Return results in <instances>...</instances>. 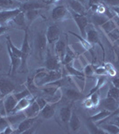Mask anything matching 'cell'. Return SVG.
I'll use <instances>...</instances> for the list:
<instances>
[{"mask_svg": "<svg viewBox=\"0 0 119 134\" xmlns=\"http://www.w3.org/2000/svg\"><path fill=\"white\" fill-rule=\"evenodd\" d=\"M14 131H15V129L14 128V126L11 124H8L0 133L1 134H12V133H14Z\"/></svg>", "mask_w": 119, "mask_h": 134, "instance_id": "obj_48", "label": "cell"}, {"mask_svg": "<svg viewBox=\"0 0 119 134\" xmlns=\"http://www.w3.org/2000/svg\"><path fill=\"white\" fill-rule=\"evenodd\" d=\"M21 3L15 1V0H0V8L3 9H14L19 8Z\"/></svg>", "mask_w": 119, "mask_h": 134, "instance_id": "obj_30", "label": "cell"}, {"mask_svg": "<svg viewBox=\"0 0 119 134\" xmlns=\"http://www.w3.org/2000/svg\"><path fill=\"white\" fill-rule=\"evenodd\" d=\"M85 125L87 131L91 134H107L102 128H99L98 124H95L93 121L90 120L89 118L85 120Z\"/></svg>", "mask_w": 119, "mask_h": 134, "instance_id": "obj_25", "label": "cell"}, {"mask_svg": "<svg viewBox=\"0 0 119 134\" xmlns=\"http://www.w3.org/2000/svg\"><path fill=\"white\" fill-rule=\"evenodd\" d=\"M24 14H25V19H26V23H27L28 28H29L38 17L41 16L39 9H33V10L26 11V12H24Z\"/></svg>", "mask_w": 119, "mask_h": 134, "instance_id": "obj_24", "label": "cell"}, {"mask_svg": "<svg viewBox=\"0 0 119 134\" xmlns=\"http://www.w3.org/2000/svg\"><path fill=\"white\" fill-rule=\"evenodd\" d=\"M45 36H46V40L48 44L50 45L55 44L60 40V27L57 24H52L48 26Z\"/></svg>", "mask_w": 119, "mask_h": 134, "instance_id": "obj_9", "label": "cell"}, {"mask_svg": "<svg viewBox=\"0 0 119 134\" xmlns=\"http://www.w3.org/2000/svg\"><path fill=\"white\" fill-rule=\"evenodd\" d=\"M89 98H91V100H92V104H93L94 107H97V105H99V102H101V99H99V91H96V92H93V93H91L89 94Z\"/></svg>", "mask_w": 119, "mask_h": 134, "instance_id": "obj_41", "label": "cell"}, {"mask_svg": "<svg viewBox=\"0 0 119 134\" xmlns=\"http://www.w3.org/2000/svg\"><path fill=\"white\" fill-rule=\"evenodd\" d=\"M14 95L15 96V98H16L17 100H20V99L25 98V97L27 96H29V95H31V93L29 92V90H28V88H26V90H22V91L21 92H17V93H14Z\"/></svg>", "mask_w": 119, "mask_h": 134, "instance_id": "obj_42", "label": "cell"}, {"mask_svg": "<svg viewBox=\"0 0 119 134\" xmlns=\"http://www.w3.org/2000/svg\"><path fill=\"white\" fill-rule=\"evenodd\" d=\"M112 12L117 18H119V6H112Z\"/></svg>", "mask_w": 119, "mask_h": 134, "instance_id": "obj_55", "label": "cell"}, {"mask_svg": "<svg viewBox=\"0 0 119 134\" xmlns=\"http://www.w3.org/2000/svg\"><path fill=\"white\" fill-rule=\"evenodd\" d=\"M38 127V124H35L33 125V126L31 127L30 129H29L28 131H26L24 134H33V133H35L36 132V128Z\"/></svg>", "mask_w": 119, "mask_h": 134, "instance_id": "obj_52", "label": "cell"}, {"mask_svg": "<svg viewBox=\"0 0 119 134\" xmlns=\"http://www.w3.org/2000/svg\"><path fill=\"white\" fill-rule=\"evenodd\" d=\"M111 82H112V85H113L114 87H116V88H119V78L114 77L113 79H112Z\"/></svg>", "mask_w": 119, "mask_h": 134, "instance_id": "obj_54", "label": "cell"}, {"mask_svg": "<svg viewBox=\"0 0 119 134\" xmlns=\"http://www.w3.org/2000/svg\"><path fill=\"white\" fill-rule=\"evenodd\" d=\"M86 40L89 41L92 45H95V44H98L101 48L102 49L103 52V60L105 58V49H104V46L101 41V38H99V33L97 32V31L95 30L94 26L92 24H90L87 26L86 28V37H85Z\"/></svg>", "mask_w": 119, "mask_h": 134, "instance_id": "obj_5", "label": "cell"}, {"mask_svg": "<svg viewBox=\"0 0 119 134\" xmlns=\"http://www.w3.org/2000/svg\"><path fill=\"white\" fill-rule=\"evenodd\" d=\"M106 9L107 7H105V5L101 3H99L98 7H97V10L95 12V14H104L106 12Z\"/></svg>", "mask_w": 119, "mask_h": 134, "instance_id": "obj_50", "label": "cell"}, {"mask_svg": "<svg viewBox=\"0 0 119 134\" xmlns=\"http://www.w3.org/2000/svg\"><path fill=\"white\" fill-rule=\"evenodd\" d=\"M35 98H33V97H32V95H29V96H27V97H25V98L20 99V100L17 102L16 107H15V108L14 110V113H18V112L24 111Z\"/></svg>", "mask_w": 119, "mask_h": 134, "instance_id": "obj_18", "label": "cell"}, {"mask_svg": "<svg viewBox=\"0 0 119 134\" xmlns=\"http://www.w3.org/2000/svg\"><path fill=\"white\" fill-rule=\"evenodd\" d=\"M7 116V120L9 122V124L11 125H15L17 124H20L21 121H23L26 118L25 114L22 112H18V113H14V114H11L9 115H6Z\"/></svg>", "mask_w": 119, "mask_h": 134, "instance_id": "obj_26", "label": "cell"}, {"mask_svg": "<svg viewBox=\"0 0 119 134\" xmlns=\"http://www.w3.org/2000/svg\"><path fill=\"white\" fill-rule=\"evenodd\" d=\"M68 128L73 133H77L81 129V121L75 111H72L71 114V117L68 122Z\"/></svg>", "mask_w": 119, "mask_h": 134, "instance_id": "obj_17", "label": "cell"}, {"mask_svg": "<svg viewBox=\"0 0 119 134\" xmlns=\"http://www.w3.org/2000/svg\"><path fill=\"white\" fill-rule=\"evenodd\" d=\"M72 105H66V107H61L59 110V117L62 124L68 125V122L71 117V114H72Z\"/></svg>", "mask_w": 119, "mask_h": 134, "instance_id": "obj_20", "label": "cell"}, {"mask_svg": "<svg viewBox=\"0 0 119 134\" xmlns=\"http://www.w3.org/2000/svg\"><path fill=\"white\" fill-rule=\"evenodd\" d=\"M99 28H101L103 31H105L106 33H109L110 31H112L113 30L116 29V28H117V24H116V21H115L114 19H109V20L103 23Z\"/></svg>", "mask_w": 119, "mask_h": 134, "instance_id": "obj_33", "label": "cell"}, {"mask_svg": "<svg viewBox=\"0 0 119 134\" xmlns=\"http://www.w3.org/2000/svg\"><path fill=\"white\" fill-rule=\"evenodd\" d=\"M76 57H77V55H76L75 51L68 45L66 47V52H65L64 57L62 59V64L66 65V64H72V62L74 61Z\"/></svg>", "mask_w": 119, "mask_h": 134, "instance_id": "obj_28", "label": "cell"}, {"mask_svg": "<svg viewBox=\"0 0 119 134\" xmlns=\"http://www.w3.org/2000/svg\"><path fill=\"white\" fill-rule=\"evenodd\" d=\"M18 100L15 98L14 93L6 95L5 97L3 98V105L4 108H5V115H9V114L14 113V110L17 105Z\"/></svg>", "mask_w": 119, "mask_h": 134, "instance_id": "obj_10", "label": "cell"}, {"mask_svg": "<svg viewBox=\"0 0 119 134\" xmlns=\"http://www.w3.org/2000/svg\"><path fill=\"white\" fill-rule=\"evenodd\" d=\"M65 96L68 99L71 101H77V100H83L84 98V95L82 92L75 88H66L65 90Z\"/></svg>", "mask_w": 119, "mask_h": 134, "instance_id": "obj_22", "label": "cell"}, {"mask_svg": "<svg viewBox=\"0 0 119 134\" xmlns=\"http://www.w3.org/2000/svg\"><path fill=\"white\" fill-rule=\"evenodd\" d=\"M108 35H109V38L112 40V41L119 40V29H118V27L116 28L115 30H113L112 31H110L109 33H108Z\"/></svg>", "mask_w": 119, "mask_h": 134, "instance_id": "obj_43", "label": "cell"}, {"mask_svg": "<svg viewBox=\"0 0 119 134\" xmlns=\"http://www.w3.org/2000/svg\"><path fill=\"white\" fill-rule=\"evenodd\" d=\"M1 107H4V105H3V97H2L1 93H0V108Z\"/></svg>", "mask_w": 119, "mask_h": 134, "instance_id": "obj_58", "label": "cell"}, {"mask_svg": "<svg viewBox=\"0 0 119 134\" xmlns=\"http://www.w3.org/2000/svg\"><path fill=\"white\" fill-rule=\"evenodd\" d=\"M56 105H57V102L47 103L44 108L41 109V111L39 113V116L41 118L45 119V120H49V119L53 118L55 114Z\"/></svg>", "mask_w": 119, "mask_h": 134, "instance_id": "obj_14", "label": "cell"}, {"mask_svg": "<svg viewBox=\"0 0 119 134\" xmlns=\"http://www.w3.org/2000/svg\"><path fill=\"white\" fill-rule=\"evenodd\" d=\"M117 125H118V127H119V124H117Z\"/></svg>", "mask_w": 119, "mask_h": 134, "instance_id": "obj_62", "label": "cell"}, {"mask_svg": "<svg viewBox=\"0 0 119 134\" xmlns=\"http://www.w3.org/2000/svg\"><path fill=\"white\" fill-rule=\"evenodd\" d=\"M77 1H78V2H80V3H82L84 5H85V3H86V0H77Z\"/></svg>", "mask_w": 119, "mask_h": 134, "instance_id": "obj_60", "label": "cell"}, {"mask_svg": "<svg viewBox=\"0 0 119 134\" xmlns=\"http://www.w3.org/2000/svg\"><path fill=\"white\" fill-rule=\"evenodd\" d=\"M15 88H16V85L12 80L5 77H0V93L3 98L6 95L12 93Z\"/></svg>", "mask_w": 119, "mask_h": 134, "instance_id": "obj_7", "label": "cell"}, {"mask_svg": "<svg viewBox=\"0 0 119 134\" xmlns=\"http://www.w3.org/2000/svg\"><path fill=\"white\" fill-rule=\"evenodd\" d=\"M103 65H104V67L106 68V70H107L108 75H109V76H111V77L116 76V68H115V66L113 65V64H111L110 63H107V64H104Z\"/></svg>", "mask_w": 119, "mask_h": 134, "instance_id": "obj_40", "label": "cell"}, {"mask_svg": "<svg viewBox=\"0 0 119 134\" xmlns=\"http://www.w3.org/2000/svg\"><path fill=\"white\" fill-rule=\"evenodd\" d=\"M83 105L85 108H92V107H94L93 104H92V100H91V98H89V97H87L86 98H84L83 99Z\"/></svg>", "mask_w": 119, "mask_h": 134, "instance_id": "obj_47", "label": "cell"}, {"mask_svg": "<svg viewBox=\"0 0 119 134\" xmlns=\"http://www.w3.org/2000/svg\"><path fill=\"white\" fill-rule=\"evenodd\" d=\"M70 33L71 34V35L75 36L76 38H78L80 44H81V46L83 47L86 51H89L90 53H91V55H92V59H93V62H94L95 60H96V57L94 55V53H93V45L91 44V43L88 41V40H86L85 38H83L82 36H79L78 34L75 33V32L70 31Z\"/></svg>", "mask_w": 119, "mask_h": 134, "instance_id": "obj_19", "label": "cell"}, {"mask_svg": "<svg viewBox=\"0 0 119 134\" xmlns=\"http://www.w3.org/2000/svg\"><path fill=\"white\" fill-rule=\"evenodd\" d=\"M101 128L104 130L107 134H119V127L116 124H105L101 125Z\"/></svg>", "mask_w": 119, "mask_h": 134, "instance_id": "obj_32", "label": "cell"}, {"mask_svg": "<svg viewBox=\"0 0 119 134\" xmlns=\"http://www.w3.org/2000/svg\"><path fill=\"white\" fill-rule=\"evenodd\" d=\"M101 105L103 107V109L109 110L111 113L114 112L118 107L117 100H116L113 98H110V97H106L104 99H102L101 102Z\"/></svg>", "mask_w": 119, "mask_h": 134, "instance_id": "obj_21", "label": "cell"}, {"mask_svg": "<svg viewBox=\"0 0 119 134\" xmlns=\"http://www.w3.org/2000/svg\"><path fill=\"white\" fill-rule=\"evenodd\" d=\"M68 7H70L68 9L79 14H84V15L86 14L85 6L77 0H68Z\"/></svg>", "mask_w": 119, "mask_h": 134, "instance_id": "obj_23", "label": "cell"}, {"mask_svg": "<svg viewBox=\"0 0 119 134\" xmlns=\"http://www.w3.org/2000/svg\"><path fill=\"white\" fill-rule=\"evenodd\" d=\"M21 65L18 69V72H28V58L31 53V47L29 40V31L28 29L24 30V38H23L22 46H21Z\"/></svg>", "mask_w": 119, "mask_h": 134, "instance_id": "obj_1", "label": "cell"}, {"mask_svg": "<svg viewBox=\"0 0 119 134\" xmlns=\"http://www.w3.org/2000/svg\"><path fill=\"white\" fill-rule=\"evenodd\" d=\"M7 52L8 55H9L10 61H11V65H10V71L9 74L14 76V75L18 72V69L21 65V58L16 57L15 55L12 54V52L11 51V49L7 47Z\"/></svg>", "mask_w": 119, "mask_h": 134, "instance_id": "obj_15", "label": "cell"}, {"mask_svg": "<svg viewBox=\"0 0 119 134\" xmlns=\"http://www.w3.org/2000/svg\"><path fill=\"white\" fill-rule=\"evenodd\" d=\"M116 115H119V105H118V107H117V108H116V110H115L114 112H112L111 114H109V116H108L107 118H105L104 120H102V121H99V122H98V125H99V124H104V122H108V121L109 120V119H111L112 117H114V116H116Z\"/></svg>", "mask_w": 119, "mask_h": 134, "instance_id": "obj_46", "label": "cell"}, {"mask_svg": "<svg viewBox=\"0 0 119 134\" xmlns=\"http://www.w3.org/2000/svg\"><path fill=\"white\" fill-rule=\"evenodd\" d=\"M116 57H117V64L119 66V48L116 49Z\"/></svg>", "mask_w": 119, "mask_h": 134, "instance_id": "obj_59", "label": "cell"}, {"mask_svg": "<svg viewBox=\"0 0 119 134\" xmlns=\"http://www.w3.org/2000/svg\"><path fill=\"white\" fill-rule=\"evenodd\" d=\"M12 26L14 28H17L19 30H26L29 29L26 23V19H25V14L24 12H21L19 14H17L16 16L14 17L12 20L10 21V23H8V25Z\"/></svg>", "mask_w": 119, "mask_h": 134, "instance_id": "obj_13", "label": "cell"}, {"mask_svg": "<svg viewBox=\"0 0 119 134\" xmlns=\"http://www.w3.org/2000/svg\"><path fill=\"white\" fill-rule=\"evenodd\" d=\"M22 11L21 8H14V9H4L0 11V24H8L10 21L17 14H19Z\"/></svg>", "mask_w": 119, "mask_h": 134, "instance_id": "obj_11", "label": "cell"}, {"mask_svg": "<svg viewBox=\"0 0 119 134\" xmlns=\"http://www.w3.org/2000/svg\"><path fill=\"white\" fill-rule=\"evenodd\" d=\"M118 29H119V25H118Z\"/></svg>", "mask_w": 119, "mask_h": 134, "instance_id": "obj_61", "label": "cell"}, {"mask_svg": "<svg viewBox=\"0 0 119 134\" xmlns=\"http://www.w3.org/2000/svg\"><path fill=\"white\" fill-rule=\"evenodd\" d=\"M10 26L8 24H0V36L5 34L9 30Z\"/></svg>", "mask_w": 119, "mask_h": 134, "instance_id": "obj_51", "label": "cell"}, {"mask_svg": "<svg viewBox=\"0 0 119 134\" xmlns=\"http://www.w3.org/2000/svg\"><path fill=\"white\" fill-rule=\"evenodd\" d=\"M62 79V72L61 71H47L46 74L45 75V77L43 79H41L36 85L38 87H42L44 85H46L48 83L53 82L58 80Z\"/></svg>", "mask_w": 119, "mask_h": 134, "instance_id": "obj_8", "label": "cell"}, {"mask_svg": "<svg viewBox=\"0 0 119 134\" xmlns=\"http://www.w3.org/2000/svg\"><path fill=\"white\" fill-rule=\"evenodd\" d=\"M45 5L38 2H26V3L21 4L20 8L22 12H26V11L29 10H33V9H41V8H44Z\"/></svg>", "mask_w": 119, "mask_h": 134, "instance_id": "obj_29", "label": "cell"}, {"mask_svg": "<svg viewBox=\"0 0 119 134\" xmlns=\"http://www.w3.org/2000/svg\"><path fill=\"white\" fill-rule=\"evenodd\" d=\"M59 1H60V0H47V1L45 2V4H46V5H53V4H55Z\"/></svg>", "mask_w": 119, "mask_h": 134, "instance_id": "obj_56", "label": "cell"}, {"mask_svg": "<svg viewBox=\"0 0 119 134\" xmlns=\"http://www.w3.org/2000/svg\"><path fill=\"white\" fill-rule=\"evenodd\" d=\"M41 109L39 107V105H38L37 102L36 101V98L34 99L33 101L31 102V104L29 105V107L26 108L24 111H23V113L25 114L26 117H36V116L39 115V113H40Z\"/></svg>", "mask_w": 119, "mask_h": 134, "instance_id": "obj_16", "label": "cell"}, {"mask_svg": "<svg viewBox=\"0 0 119 134\" xmlns=\"http://www.w3.org/2000/svg\"><path fill=\"white\" fill-rule=\"evenodd\" d=\"M106 82H107V77H106V75H99V76L97 78L96 85H95L94 87L90 90V94L91 93L99 91V88H102L103 86L106 84Z\"/></svg>", "mask_w": 119, "mask_h": 134, "instance_id": "obj_36", "label": "cell"}, {"mask_svg": "<svg viewBox=\"0 0 119 134\" xmlns=\"http://www.w3.org/2000/svg\"><path fill=\"white\" fill-rule=\"evenodd\" d=\"M107 97H110V98H113L116 100L119 99V88L114 87L113 85L109 88V91H108Z\"/></svg>", "mask_w": 119, "mask_h": 134, "instance_id": "obj_38", "label": "cell"}, {"mask_svg": "<svg viewBox=\"0 0 119 134\" xmlns=\"http://www.w3.org/2000/svg\"><path fill=\"white\" fill-rule=\"evenodd\" d=\"M36 101L37 102L38 105H39V107H40V109L44 108V107H45V105L48 103L46 99H45V98H36Z\"/></svg>", "mask_w": 119, "mask_h": 134, "instance_id": "obj_49", "label": "cell"}, {"mask_svg": "<svg viewBox=\"0 0 119 134\" xmlns=\"http://www.w3.org/2000/svg\"><path fill=\"white\" fill-rule=\"evenodd\" d=\"M62 62L57 55H52L51 51L47 49L45 58V67L48 71H61Z\"/></svg>", "mask_w": 119, "mask_h": 134, "instance_id": "obj_3", "label": "cell"}, {"mask_svg": "<svg viewBox=\"0 0 119 134\" xmlns=\"http://www.w3.org/2000/svg\"><path fill=\"white\" fill-rule=\"evenodd\" d=\"M111 119H113V120H114V124H119V115L114 116V117H112Z\"/></svg>", "mask_w": 119, "mask_h": 134, "instance_id": "obj_57", "label": "cell"}, {"mask_svg": "<svg viewBox=\"0 0 119 134\" xmlns=\"http://www.w3.org/2000/svg\"><path fill=\"white\" fill-rule=\"evenodd\" d=\"M110 114H111V112H109V110L102 109L99 112H98L97 114L90 116L89 119L92 121H93V122H99V121H102V120H104L105 118H107Z\"/></svg>", "mask_w": 119, "mask_h": 134, "instance_id": "obj_31", "label": "cell"}, {"mask_svg": "<svg viewBox=\"0 0 119 134\" xmlns=\"http://www.w3.org/2000/svg\"><path fill=\"white\" fill-rule=\"evenodd\" d=\"M84 73L86 78H93L95 74L93 65L92 64H87L84 69Z\"/></svg>", "mask_w": 119, "mask_h": 134, "instance_id": "obj_39", "label": "cell"}, {"mask_svg": "<svg viewBox=\"0 0 119 134\" xmlns=\"http://www.w3.org/2000/svg\"><path fill=\"white\" fill-rule=\"evenodd\" d=\"M8 124H9V122H8V120H7V116L6 115L0 116V132H1Z\"/></svg>", "mask_w": 119, "mask_h": 134, "instance_id": "obj_45", "label": "cell"}, {"mask_svg": "<svg viewBox=\"0 0 119 134\" xmlns=\"http://www.w3.org/2000/svg\"><path fill=\"white\" fill-rule=\"evenodd\" d=\"M104 1L111 6H119V0H104Z\"/></svg>", "mask_w": 119, "mask_h": 134, "instance_id": "obj_53", "label": "cell"}, {"mask_svg": "<svg viewBox=\"0 0 119 134\" xmlns=\"http://www.w3.org/2000/svg\"><path fill=\"white\" fill-rule=\"evenodd\" d=\"M26 85H27V88L29 90V92L32 94H35V93L40 91V88H38V86L36 85L35 82V80H34V76L28 77L27 82H26Z\"/></svg>", "mask_w": 119, "mask_h": 134, "instance_id": "obj_34", "label": "cell"}, {"mask_svg": "<svg viewBox=\"0 0 119 134\" xmlns=\"http://www.w3.org/2000/svg\"><path fill=\"white\" fill-rule=\"evenodd\" d=\"M70 11L71 17L74 19L76 24H77V28L79 29V31L81 33V36L83 38L86 37V28L89 25V20H88L87 16L84 15V14H79L77 13H75L73 11Z\"/></svg>", "mask_w": 119, "mask_h": 134, "instance_id": "obj_4", "label": "cell"}, {"mask_svg": "<svg viewBox=\"0 0 119 134\" xmlns=\"http://www.w3.org/2000/svg\"><path fill=\"white\" fill-rule=\"evenodd\" d=\"M37 122V116L36 117H26L24 120L21 121L20 124L17 126V129H15L14 133H24L26 131H28L29 129L31 128L36 122Z\"/></svg>", "mask_w": 119, "mask_h": 134, "instance_id": "obj_12", "label": "cell"}, {"mask_svg": "<svg viewBox=\"0 0 119 134\" xmlns=\"http://www.w3.org/2000/svg\"><path fill=\"white\" fill-rule=\"evenodd\" d=\"M71 18L70 11L64 5H57L52 11V19L55 21H63Z\"/></svg>", "mask_w": 119, "mask_h": 134, "instance_id": "obj_6", "label": "cell"}, {"mask_svg": "<svg viewBox=\"0 0 119 134\" xmlns=\"http://www.w3.org/2000/svg\"><path fill=\"white\" fill-rule=\"evenodd\" d=\"M94 72L96 75H106L107 76L108 75V72H107V70H106V68L104 67V65H101V66H97L94 68Z\"/></svg>", "mask_w": 119, "mask_h": 134, "instance_id": "obj_44", "label": "cell"}, {"mask_svg": "<svg viewBox=\"0 0 119 134\" xmlns=\"http://www.w3.org/2000/svg\"><path fill=\"white\" fill-rule=\"evenodd\" d=\"M68 45L65 43V41L61 40H59L57 42L55 43V55H57L58 57L61 60L62 62V59L64 57V55H65V52H66V47Z\"/></svg>", "mask_w": 119, "mask_h": 134, "instance_id": "obj_27", "label": "cell"}, {"mask_svg": "<svg viewBox=\"0 0 119 134\" xmlns=\"http://www.w3.org/2000/svg\"><path fill=\"white\" fill-rule=\"evenodd\" d=\"M109 19L106 17L104 14H95L92 16V21L93 23V25H96L98 27H101V25L104 23H106Z\"/></svg>", "mask_w": 119, "mask_h": 134, "instance_id": "obj_37", "label": "cell"}, {"mask_svg": "<svg viewBox=\"0 0 119 134\" xmlns=\"http://www.w3.org/2000/svg\"><path fill=\"white\" fill-rule=\"evenodd\" d=\"M47 42L46 36L43 32H38L36 34L35 38H34V47H35V50L36 52V55H37L39 60H44L46 55L47 52Z\"/></svg>", "mask_w": 119, "mask_h": 134, "instance_id": "obj_2", "label": "cell"}, {"mask_svg": "<svg viewBox=\"0 0 119 134\" xmlns=\"http://www.w3.org/2000/svg\"><path fill=\"white\" fill-rule=\"evenodd\" d=\"M65 68H66V70L68 71V73H70L71 76H74L77 78H85L84 72H81V71L77 70V68H75V67L72 65V64H66V65H65Z\"/></svg>", "mask_w": 119, "mask_h": 134, "instance_id": "obj_35", "label": "cell"}]
</instances>
